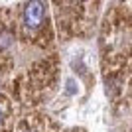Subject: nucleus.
<instances>
[{
  "mask_svg": "<svg viewBox=\"0 0 132 132\" xmlns=\"http://www.w3.org/2000/svg\"><path fill=\"white\" fill-rule=\"evenodd\" d=\"M44 22V4H42V0H30L24 8V26L34 32V30H38Z\"/></svg>",
  "mask_w": 132,
  "mask_h": 132,
  "instance_id": "1",
  "label": "nucleus"
},
{
  "mask_svg": "<svg viewBox=\"0 0 132 132\" xmlns=\"http://www.w3.org/2000/svg\"><path fill=\"white\" fill-rule=\"evenodd\" d=\"M0 120H2V109H0Z\"/></svg>",
  "mask_w": 132,
  "mask_h": 132,
  "instance_id": "4",
  "label": "nucleus"
},
{
  "mask_svg": "<svg viewBox=\"0 0 132 132\" xmlns=\"http://www.w3.org/2000/svg\"><path fill=\"white\" fill-rule=\"evenodd\" d=\"M14 44V34L12 32H2L0 34V50H6Z\"/></svg>",
  "mask_w": 132,
  "mask_h": 132,
  "instance_id": "2",
  "label": "nucleus"
},
{
  "mask_svg": "<svg viewBox=\"0 0 132 132\" xmlns=\"http://www.w3.org/2000/svg\"><path fill=\"white\" fill-rule=\"evenodd\" d=\"M67 87H69V93H75V81H73V79L67 81Z\"/></svg>",
  "mask_w": 132,
  "mask_h": 132,
  "instance_id": "3",
  "label": "nucleus"
}]
</instances>
